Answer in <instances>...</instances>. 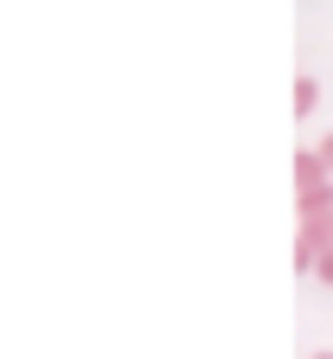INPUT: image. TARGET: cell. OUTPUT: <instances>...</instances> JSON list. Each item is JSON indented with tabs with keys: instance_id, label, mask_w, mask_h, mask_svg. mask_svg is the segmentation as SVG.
Instances as JSON below:
<instances>
[{
	"instance_id": "5b68a950",
	"label": "cell",
	"mask_w": 333,
	"mask_h": 359,
	"mask_svg": "<svg viewBox=\"0 0 333 359\" xmlns=\"http://www.w3.org/2000/svg\"><path fill=\"white\" fill-rule=\"evenodd\" d=\"M314 359H333V353H314Z\"/></svg>"
},
{
	"instance_id": "7a4b0ae2",
	"label": "cell",
	"mask_w": 333,
	"mask_h": 359,
	"mask_svg": "<svg viewBox=\"0 0 333 359\" xmlns=\"http://www.w3.org/2000/svg\"><path fill=\"white\" fill-rule=\"evenodd\" d=\"M320 109V83L314 77H295V116H314Z\"/></svg>"
},
{
	"instance_id": "6da1fadb",
	"label": "cell",
	"mask_w": 333,
	"mask_h": 359,
	"mask_svg": "<svg viewBox=\"0 0 333 359\" xmlns=\"http://www.w3.org/2000/svg\"><path fill=\"white\" fill-rule=\"evenodd\" d=\"M320 187H333V173L320 167L314 148H301V154H295V199H301V193H320Z\"/></svg>"
},
{
	"instance_id": "277c9868",
	"label": "cell",
	"mask_w": 333,
	"mask_h": 359,
	"mask_svg": "<svg viewBox=\"0 0 333 359\" xmlns=\"http://www.w3.org/2000/svg\"><path fill=\"white\" fill-rule=\"evenodd\" d=\"M314 154H320V167H327V173H333V135H327V142H320V148H314Z\"/></svg>"
},
{
	"instance_id": "3957f363",
	"label": "cell",
	"mask_w": 333,
	"mask_h": 359,
	"mask_svg": "<svg viewBox=\"0 0 333 359\" xmlns=\"http://www.w3.org/2000/svg\"><path fill=\"white\" fill-rule=\"evenodd\" d=\"M314 283H327V289H333V250H327V257H314Z\"/></svg>"
}]
</instances>
